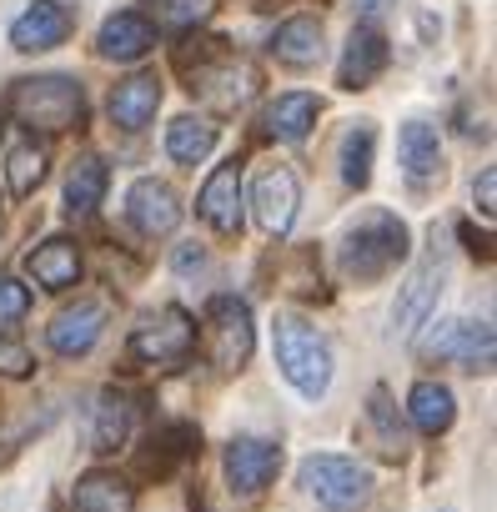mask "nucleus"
Instances as JSON below:
<instances>
[{"mask_svg":"<svg viewBox=\"0 0 497 512\" xmlns=\"http://www.w3.org/2000/svg\"><path fill=\"white\" fill-rule=\"evenodd\" d=\"M272 51H277V61H282V66H292V71H307V66H317V61H322V51H327L322 21H312V16H292V21L277 31Z\"/></svg>","mask_w":497,"mask_h":512,"instance_id":"23","label":"nucleus"},{"mask_svg":"<svg viewBox=\"0 0 497 512\" xmlns=\"http://www.w3.org/2000/svg\"><path fill=\"white\" fill-rule=\"evenodd\" d=\"M407 417H412V427L427 432V437L447 432L452 417H457V397H452V387H442V382H417L412 397H407Z\"/></svg>","mask_w":497,"mask_h":512,"instance_id":"25","label":"nucleus"},{"mask_svg":"<svg viewBox=\"0 0 497 512\" xmlns=\"http://www.w3.org/2000/svg\"><path fill=\"white\" fill-rule=\"evenodd\" d=\"M372 146H377V131H372V121H357V126H347V136H342V151H337V161H342V181H347V186H367V181H372Z\"/></svg>","mask_w":497,"mask_h":512,"instance_id":"28","label":"nucleus"},{"mask_svg":"<svg viewBox=\"0 0 497 512\" xmlns=\"http://www.w3.org/2000/svg\"><path fill=\"white\" fill-rule=\"evenodd\" d=\"M106 196V161L101 156H81L66 176V211L71 216H91Z\"/></svg>","mask_w":497,"mask_h":512,"instance_id":"27","label":"nucleus"},{"mask_svg":"<svg viewBox=\"0 0 497 512\" xmlns=\"http://www.w3.org/2000/svg\"><path fill=\"white\" fill-rule=\"evenodd\" d=\"M211 151H216V126H211V121H201V116H181V121L166 126V156H171V161L196 166V161H206Z\"/></svg>","mask_w":497,"mask_h":512,"instance_id":"26","label":"nucleus"},{"mask_svg":"<svg viewBox=\"0 0 497 512\" xmlns=\"http://www.w3.org/2000/svg\"><path fill=\"white\" fill-rule=\"evenodd\" d=\"M282 472V447L267 437H231L226 442V482L236 497H257Z\"/></svg>","mask_w":497,"mask_h":512,"instance_id":"10","label":"nucleus"},{"mask_svg":"<svg viewBox=\"0 0 497 512\" xmlns=\"http://www.w3.org/2000/svg\"><path fill=\"white\" fill-rule=\"evenodd\" d=\"M367 417H372V427L382 432L387 452H402V427H397V417H392V407H387V392H372V407H367Z\"/></svg>","mask_w":497,"mask_h":512,"instance_id":"34","label":"nucleus"},{"mask_svg":"<svg viewBox=\"0 0 497 512\" xmlns=\"http://www.w3.org/2000/svg\"><path fill=\"white\" fill-rule=\"evenodd\" d=\"M196 216H201L211 231H221V236H236V231H241V161H236V156L221 161V166L206 176V186H201V196H196Z\"/></svg>","mask_w":497,"mask_h":512,"instance_id":"12","label":"nucleus"},{"mask_svg":"<svg viewBox=\"0 0 497 512\" xmlns=\"http://www.w3.org/2000/svg\"><path fill=\"white\" fill-rule=\"evenodd\" d=\"M191 442H196V432L191 427H166L161 437H151V457H146V472H166L171 462H181V457H191Z\"/></svg>","mask_w":497,"mask_h":512,"instance_id":"31","label":"nucleus"},{"mask_svg":"<svg viewBox=\"0 0 497 512\" xmlns=\"http://www.w3.org/2000/svg\"><path fill=\"white\" fill-rule=\"evenodd\" d=\"M151 46H156V26H151L141 11H116V16L101 26V36H96V51H101L106 61H141Z\"/></svg>","mask_w":497,"mask_h":512,"instance_id":"19","label":"nucleus"},{"mask_svg":"<svg viewBox=\"0 0 497 512\" xmlns=\"http://www.w3.org/2000/svg\"><path fill=\"white\" fill-rule=\"evenodd\" d=\"M131 422H136V402L116 387H106L96 397V412H91V452L111 457L126 437H131Z\"/></svg>","mask_w":497,"mask_h":512,"instance_id":"20","label":"nucleus"},{"mask_svg":"<svg viewBox=\"0 0 497 512\" xmlns=\"http://www.w3.org/2000/svg\"><path fill=\"white\" fill-rule=\"evenodd\" d=\"M31 372H36V357H31V347L0 332V377H31Z\"/></svg>","mask_w":497,"mask_h":512,"instance_id":"32","label":"nucleus"},{"mask_svg":"<svg viewBox=\"0 0 497 512\" xmlns=\"http://www.w3.org/2000/svg\"><path fill=\"white\" fill-rule=\"evenodd\" d=\"M422 357L427 362H447V367H462V372H492V357H497V337L487 322H437V332L422 342Z\"/></svg>","mask_w":497,"mask_h":512,"instance_id":"8","label":"nucleus"},{"mask_svg":"<svg viewBox=\"0 0 497 512\" xmlns=\"http://www.w3.org/2000/svg\"><path fill=\"white\" fill-rule=\"evenodd\" d=\"M0 136H6V121H0Z\"/></svg>","mask_w":497,"mask_h":512,"instance_id":"38","label":"nucleus"},{"mask_svg":"<svg viewBox=\"0 0 497 512\" xmlns=\"http://www.w3.org/2000/svg\"><path fill=\"white\" fill-rule=\"evenodd\" d=\"M402 262H407V221H397L392 211L362 216L342 241V272L352 282H382Z\"/></svg>","mask_w":497,"mask_h":512,"instance_id":"3","label":"nucleus"},{"mask_svg":"<svg viewBox=\"0 0 497 512\" xmlns=\"http://www.w3.org/2000/svg\"><path fill=\"white\" fill-rule=\"evenodd\" d=\"M382 66H387V36H382L372 21H362V26L352 31L347 51H342L337 86H342V91H362L367 81H377V76H382Z\"/></svg>","mask_w":497,"mask_h":512,"instance_id":"16","label":"nucleus"},{"mask_svg":"<svg viewBox=\"0 0 497 512\" xmlns=\"http://www.w3.org/2000/svg\"><path fill=\"white\" fill-rule=\"evenodd\" d=\"M472 196H477V211L492 216V211H497V171H482V181H477Z\"/></svg>","mask_w":497,"mask_h":512,"instance_id":"35","label":"nucleus"},{"mask_svg":"<svg viewBox=\"0 0 497 512\" xmlns=\"http://www.w3.org/2000/svg\"><path fill=\"white\" fill-rule=\"evenodd\" d=\"M201 262H206V256H201V251H191V246H181V251H176V272H196Z\"/></svg>","mask_w":497,"mask_h":512,"instance_id":"36","label":"nucleus"},{"mask_svg":"<svg viewBox=\"0 0 497 512\" xmlns=\"http://www.w3.org/2000/svg\"><path fill=\"white\" fill-rule=\"evenodd\" d=\"M191 352H196V327L181 307H161L131 337V362H146V367H181L191 362Z\"/></svg>","mask_w":497,"mask_h":512,"instance_id":"7","label":"nucleus"},{"mask_svg":"<svg viewBox=\"0 0 497 512\" xmlns=\"http://www.w3.org/2000/svg\"><path fill=\"white\" fill-rule=\"evenodd\" d=\"M317 116H322L317 96L287 91V96H277V101L267 106V131H272L277 141H307V131L317 126Z\"/></svg>","mask_w":497,"mask_h":512,"instance_id":"24","label":"nucleus"},{"mask_svg":"<svg viewBox=\"0 0 497 512\" xmlns=\"http://www.w3.org/2000/svg\"><path fill=\"white\" fill-rule=\"evenodd\" d=\"M272 352H277L282 377H287L307 402L327 397V387H332V347H327V337H322L307 317L282 312L277 327H272Z\"/></svg>","mask_w":497,"mask_h":512,"instance_id":"2","label":"nucleus"},{"mask_svg":"<svg viewBox=\"0 0 497 512\" xmlns=\"http://www.w3.org/2000/svg\"><path fill=\"white\" fill-rule=\"evenodd\" d=\"M6 111L41 136H61L86 126V91L76 76H26L11 86Z\"/></svg>","mask_w":497,"mask_h":512,"instance_id":"1","label":"nucleus"},{"mask_svg":"<svg viewBox=\"0 0 497 512\" xmlns=\"http://www.w3.org/2000/svg\"><path fill=\"white\" fill-rule=\"evenodd\" d=\"M26 272L36 277V287L66 292V287H76V277H81V246H76L71 236H51V241H41V246L26 251Z\"/></svg>","mask_w":497,"mask_h":512,"instance_id":"17","label":"nucleus"},{"mask_svg":"<svg viewBox=\"0 0 497 512\" xmlns=\"http://www.w3.org/2000/svg\"><path fill=\"white\" fill-rule=\"evenodd\" d=\"M382 6H387V0H357V11H362V16H367V21H372V16H377V11H382Z\"/></svg>","mask_w":497,"mask_h":512,"instance_id":"37","label":"nucleus"},{"mask_svg":"<svg viewBox=\"0 0 497 512\" xmlns=\"http://www.w3.org/2000/svg\"><path fill=\"white\" fill-rule=\"evenodd\" d=\"M71 31H76L71 6H61V0H31V6L16 16V26H11V46L36 56V51H56Z\"/></svg>","mask_w":497,"mask_h":512,"instance_id":"11","label":"nucleus"},{"mask_svg":"<svg viewBox=\"0 0 497 512\" xmlns=\"http://www.w3.org/2000/svg\"><path fill=\"white\" fill-rule=\"evenodd\" d=\"M71 512H136V492L116 472H86L71 492Z\"/></svg>","mask_w":497,"mask_h":512,"instance_id":"22","label":"nucleus"},{"mask_svg":"<svg viewBox=\"0 0 497 512\" xmlns=\"http://www.w3.org/2000/svg\"><path fill=\"white\" fill-rule=\"evenodd\" d=\"M156 111H161V76H151V71H141L111 91V121L121 131H146L156 121Z\"/></svg>","mask_w":497,"mask_h":512,"instance_id":"18","label":"nucleus"},{"mask_svg":"<svg viewBox=\"0 0 497 512\" xmlns=\"http://www.w3.org/2000/svg\"><path fill=\"white\" fill-rule=\"evenodd\" d=\"M166 31H191L211 16V0H146Z\"/></svg>","mask_w":497,"mask_h":512,"instance_id":"30","label":"nucleus"},{"mask_svg":"<svg viewBox=\"0 0 497 512\" xmlns=\"http://www.w3.org/2000/svg\"><path fill=\"white\" fill-rule=\"evenodd\" d=\"M302 487L332 507V512H347V507H362L367 492H372V472L357 462V457H337V452H322V457H307L302 462Z\"/></svg>","mask_w":497,"mask_h":512,"instance_id":"6","label":"nucleus"},{"mask_svg":"<svg viewBox=\"0 0 497 512\" xmlns=\"http://www.w3.org/2000/svg\"><path fill=\"white\" fill-rule=\"evenodd\" d=\"M126 216H131V226H136L141 236H171L176 221H181V201H176V191H171L166 181L141 176V181L131 186V196H126Z\"/></svg>","mask_w":497,"mask_h":512,"instance_id":"15","label":"nucleus"},{"mask_svg":"<svg viewBox=\"0 0 497 512\" xmlns=\"http://www.w3.org/2000/svg\"><path fill=\"white\" fill-rule=\"evenodd\" d=\"M101 337H106V302L96 297H81L76 307L56 312V322L46 327V342L56 357H86Z\"/></svg>","mask_w":497,"mask_h":512,"instance_id":"13","label":"nucleus"},{"mask_svg":"<svg viewBox=\"0 0 497 512\" xmlns=\"http://www.w3.org/2000/svg\"><path fill=\"white\" fill-rule=\"evenodd\" d=\"M31 312V292L16 282V277H0V327H11Z\"/></svg>","mask_w":497,"mask_h":512,"instance_id":"33","label":"nucleus"},{"mask_svg":"<svg viewBox=\"0 0 497 512\" xmlns=\"http://www.w3.org/2000/svg\"><path fill=\"white\" fill-rule=\"evenodd\" d=\"M442 282H447V256L432 251L412 267V277L397 287V307H392V322H397V337H417V327L437 312V297H442Z\"/></svg>","mask_w":497,"mask_h":512,"instance_id":"9","label":"nucleus"},{"mask_svg":"<svg viewBox=\"0 0 497 512\" xmlns=\"http://www.w3.org/2000/svg\"><path fill=\"white\" fill-rule=\"evenodd\" d=\"M397 156H402V171L407 181H437L442 176V141L427 121H407L402 136H397Z\"/></svg>","mask_w":497,"mask_h":512,"instance_id":"21","label":"nucleus"},{"mask_svg":"<svg viewBox=\"0 0 497 512\" xmlns=\"http://www.w3.org/2000/svg\"><path fill=\"white\" fill-rule=\"evenodd\" d=\"M46 146H36V141H26V146H16L11 151V196H31L41 181H46Z\"/></svg>","mask_w":497,"mask_h":512,"instance_id":"29","label":"nucleus"},{"mask_svg":"<svg viewBox=\"0 0 497 512\" xmlns=\"http://www.w3.org/2000/svg\"><path fill=\"white\" fill-rule=\"evenodd\" d=\"M181 71L191 81V96L211 101L216 111H241L246 101L257 96V86H262L257 66L241 61L236 51H226V41H201L196 46V66H181Z\"/></svg>","mask_w":497,"mask_h":512,"instance_id":"4","label":"nucleus"},{"mask_svg":"<svg viewBox=\"0 0 497 512\" xmlns=\"http://www.w3.org/2000/svg\"><path fill=\"white\" fill-rule=\"evenodd\" d=\"M252 206H257V226L267 236H287L292 221H297V206H302V186L287 166H272L257 176V191H252Z\"/></svg>","mask_w":497,"mask_h":512,"instance_id":"14","label":"nucleus"},{"mask_svg":"<svg viewBox=\"0 0 497 512\" xmlns=\"http://www.w3.org/2000/svg\"><path fill=\"white\" fill-rule=\"evenodd\" d=\"M252 312H246V302L236 297H211L206 302V327H201V347H206V362L216 372H241L246 357H252Z\"/></svg>","mask_w":497,"mask_h":512,"instance_id":"5","label":"nucleus"}]
</instances>
